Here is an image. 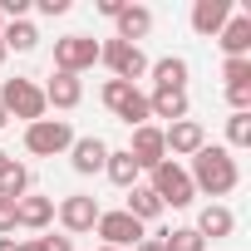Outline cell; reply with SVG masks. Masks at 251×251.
Here are the masks:
<instances>
[{
	"mask_svg": "<svg viewBox=\"0 0 251 251\" xmlns=\"http://www.w3.org/2000/svg\"><path fill=\"white\" fill-rule=\"evenodd\" d=\"M0 45H5V50H20V54H30V50L40 45V30H35L30 20H5V30H0Z\"/></svg>",
	"mask_w": 251,
	"mask_h": 251,
	"instance_id": "cell-23",
	"label": "cell"
},
{
	"mask_svg": "<svg viewBox=\"0 0 251 251\" xmlns=\"http://www.w3.org/2000/svg\"><path fill=\"white\" fill-rule=\"evenodd\" d=\"M50 222H54V197H30V192H25V197L15 202V226H20V231H45Z\"/></svg>",
	"mask_w": 251,
	"mask_h": 251,
	"instance_id": "cell-16",
	"label": "cell"
},
{
	"mask_svg": "<svg viewBox=\"0 0 251 251\" xmlns=\"http://www.w3.org/2000/svg\"><path fill=\"white\" fill-rule=\"evenodd\" d=\"M148 113H153V118H168V123L187 118V113H192L187 89H153V94H148Z\"/></svg>",
	"mask_w": 251,
	"mask_h": 251,
	"instance_id": "cell-18",
	"label": "cell"
},
{
	"mask_svg": "<svg viewBox=\"0 0 251 251\" xmlns=\"http://www.w3.org/2000/svg\"><path fill=\"white\" fill-rule=\"evenodd\" d=\"M69 143H74L69 118H40V123H25V153H35V158H59V153H69Z\"/></svg>",
	"mask_w": 251,
	"mask_h": 251,
	"instance_id": "cell-3",
	"label": "cell"
},
{
	"mask_svg": "<svg viewBox=\"0 0 251 251\" xmlns=\"http://www.w3.org/2000/svg\"><path fill=\"white\" fill-rule=\"evenodd\" d=\"M45 94V108H79V99H84V84H79V74H50V84L40 89Z\"/></svg>",
	"mask_w": 251,
	"mask_h": 251,
	"instance_id": "cell-15",
	"label": "cell"
},
{
	"mask_svg": "<svg viewBox=\"0 0 251 251\" xmlns=\"http://www.w3.org/2000/svg\"><path fill=\"white\" fill-rule=\"evenodd\" d=\"M99 64H108L113 79H123V84H138L148 74V54L138 45H123V40H103L99 45Z\"/></svg>",
	"mask_w": 251,
	"mask_h": 251,
	"instance_id": "cell-6",
	"label": "cell"
},
{
	"mask_svg": "<svg viewBox=\"0 0 251 251\" xmlns=\"http://www.w3.org/2000/svg\"><path fill=\"white\" fill-rule=\"evenodd\" d=\"M133 251H163V236H143V241H138Z\"/></svg>",
	"mask_w": 251,
	"mask_h": 251,
	"instance_id": "cell-32",
	"label": "cell"
},
{
	"mask_svg": "<svg viewBox=\"0 0 251 251\" xmlns=\"http://www.w3.org/2000/svg\"><path fill=\"white\" fill-rule=\"evenodd\" d=\"M40 251H74L69 236H40Z\"/></svg>",
	"mask_w": 251,
	"mask_h": 251,
	"instance_id": "cell-29",
	"label": "cell"
},
{
	"mask_svg": "<svg viewBox=\"0 0 251 251\" xmlns=\"http://www.w3.org/2000/svg\"><path fill=\"white\" fill-rule=\"evenodd\" d=\"M0 30H5V20H0Z\"/></svg>",
	"mask_w": 251,
	"mask_h": 251,
	"instance_id": "cell-38",
	"label": "cell"
},
{
	"mask_svg": "<svg viewBox=\"0 0 251 251\" xmlns=\"http://www.w3.org/2000/svg\"><path fill=\"white\" fill-rule=\"evenodd\" d=\"M231 148H251V113H231L226 118V153Z\"/></svg>",
	"mask_w": 251,
	"mask_h": 251,
	"instance_id": "cell-26",
	"label": "cell"
},
{
	"mask_svg": "<svg viewBox=\"0 0 251 251\" xmlns=\"http://www.w3.org/2000/svg\"><path fill=\"white\" fill-rule=\"evenodd\" d=\"M222 79H226V89L251 84V59H222Z\"/></svg>",
	"mask_w": 251,
	"mask_h": 251,
	"instance_id": "cell-27",
	"label": "cell"
},
{
	"mask_svg": "<svg viewBox=\"0 0 251 251\" xmlns=\"http://www.w3.org/2000/svg\"><path fill=\"white\" fill-rule=\"evenodd\" d=\"M99 212H103V207H99L94 197H84V192H74V197H64V202L54 207V217H59L64 236H84V231H94Z\"/></svg>",
	"mask_w": 251,
	"mask_h": 251,
	"instance_id": "cell-9",
	"label": "cell"
},
{
	"mask_svg": "<svg viewBox=\"0 0 251 251\" xmlns=\"http://www.w3.org/2000/svg\"><path fill=\"white\" fill-rule=\"evenodd\" d=\"M187 177H192V192L226 197V192H236V182H241V168H236V158H231L226 148H217V143H202V148L192 153V168H187Z\"/></svg>",
	"mask_w": 251,
	"mask_h": 251,
	"instance_id": "cell-1",
	"label": "cell"
},
{
	"mask_svg": "<svg viewBox=\"0 0 251 251\" xmlns=\"http://www.w3.org/2000/svg\"><path fill=\"white\" fill-rule=\"evenodd\" d=\"M163 143H168V153H173V163H177V158H192V153L207 143V128H202L197 118H177V123L163 128Z\"/></svg>",
	"mask_w": 251,
	"mask_h": 251,
	"instance_id": "cell-11",
	"label": "cell"
},
{
	"mask_svg": "<svg viewBox=\"0 0 251 251\" xmlns=\"http://www.w3.org/2000/svg\"><path fill=\"white\" fill-rule=\"evenodd\" d=\"M0 251H15V236H0Z\"/></svg>",
	"mask_w": 251,
	"mask_h": 251,
	"instance_id": "cell-34",
	"label": "cell"
},
{
	"mask_svg": "<svg viewBox=\"0 0 251 251\" xmlns=\"http://www.w3.org/2000/svg\"><path fill=\"white\" fill-rule=\"evenodd\" d=\"M103 163H108V143L103 138H74L69 143V168L79 173V177H94V173H103Z\"/></svg>",
	"mask_w": 251,
	"mask_h": 251,
	"instance_id": "cell-12",
	"label": "cell"
},
{
	"mask_svg": "<svg viewBox=\"0 0 251 251\" xmlns=\"http://www.w3.org/2000/svg\"><path fill=\"white\" fill-rule=\"evenodd\" d=\"M148 74H153V89H187V59H177V54L148 64Z\"/></svg>",
	"mask_w": 251,
	"mask_h": 251,
	"instance_id": "cell-22",
	"label": "cell"
},
{
	"mask_svg": "<svg viewBox=\"0 0 251 251\" xmlns=\"http://www.w3.org/2000/svg\"><path fill=\"white\" fill-rule=\"evenodd\" d=\"M25 192H30V168L10 163L5 173H0V197H5V202H20Z\"/></svg>",
	"mask_w": 251,
	"mask_h": 251,
	"instance_id": "cell-24",
	"label": "cell"
},
{
	"mask_svg": "<svg viewBox=\"0 0 251 251\" xmlns=\"http://www.w3.org/2000/svg\"><path fill=\"white\" fill-rule=\"evenodd\" d=\"M217 45H222L226 59H251V15H231V20L222 25Z\"/></svg>",
	"mask_w": 251,
	"mask_h": 251,
	"instance_id": "cell-14",
	"label": "cell"
},
{
	"mask_svg": "<svg viewBox=\"0 0 251 251\" xmlns=\"http://www.w3.org/2000/svg\"><path fill=\"white\" fill-rule=\"evenodd\" d=\"M94 231L103 236V246H118V251H128V246H138V241H143V222H133L123 207H118V212H99Z\"/></svg>",
	"mask_w": 251,
	"mask_h": 251,
	"instance_id": "cell-8",
	"label": "cell"
},
{
	"mask_svg": "<svg viewBox=\"0 0 251 251\" xmlns=\"http://www.w3.org/2000/svg\"><path fill=\"white\" fill-rule=\"evenodd\" d=\"M99 64V40H89V35H64V40H54V69L59 74H84V69H94Z\"/></svg>",
	"mask_w": 251,
	"mask_h": 251,
	"instance_id": "cell-7",
	"label": "cell"
},
{
	"mask_svg": "<svg viewBox=\"0 0 251 251\" xmlns=\"http://www.w3.org/2000/svg\"><path fill=\"white\" fill-rule=\"evenodd\" d=\"M103 20H118V10H123V0H99V5H94Z\"/></svg>",
	"mask_w": 251,
	"mask_h": 251,
	"instance_id": "cell-30",
	"label": "cell"
},
{
	"mask_svg": "<svg viewBox=\"0 0 251 251\" xmlns=\"http://www.w3.org/2000/svg\"><path fill=\"white\" fill-rule=\"evenodd\" d=\"M5 123H10V113H5V108H0V128H5Z\"/></svg>",
	"mask_w": 251,
	"mask_h": 251,
	"instance_id": "cell-35",
	"label": "cell"
},
{
	"mask_svg": "<svg viewBox=\"0 0 251 251\" xmlns=\"http://www.w3.org/2000/svg\"><path fill=\"white\" fill-rule=\"evenodd\" d=\"M192 231H197L202 241H226V236L236 231V217H231V207H222V202H207Z\"/></svg>",
	"mask_w": 251,
	"mask_h": 251,
	"instance_id": "cell-17",
	"label": "cell"
},
{
	"mask_svg": "<svg viewBox=\"0 0 251 251\" xmlns=\"http://www.w3.org/2000/svg\"><path fill=\"white\" fill-rule=\"evenodd\" d=\"M99 251H118V246H99Z\"/></svg>",
	"mask_w": 251,
	"mask_h": 251,
	"instance_id": "cell-37",
	"label": "cell"
},
{
	"mask_svg": "<svg viewBox=\"0 0 251 251\" xmlns=\"http://www.w3.org/2000/svg\"><path fill=\"white\" fill-rule=\"evenodd\" d=\"M148 177H153L148 187H153V197L163 202V212H168V207H192V197H197V192H192V177H187V168H182V163H173V158H168V163H158Z\"/></svg>",
	"mask_w": 251,
	"mask_h": 251,
	"instance_id": "cell-2",
	"label": "cell"
},
{
	"mask_svg": "<svg viewBox=\"0 0 251 251\" xmlns=\"http://www.w3.org/2000/svg\"><path fill=\"white\" fill-rule=\"evenodd\" d=\"M103 103L128 123V128H143V123L153 118V113H148V94H143L138 84H123V79H108V84H103Z\"/></svg>",
	"mask_w": 251,
	"mask_h": 251,
	"instance_id": "cell-5",
	"label": "cell"
},
{
	"mask_svg": "<svg viewBox=\"0 0 251 251\" xmlns=\"http://www.w3.org/2000/svg\"><path fill=\"white\" fill-rule=\"evenodd\" d=\"M5 54H10V50H5V45H0V64H5Z\"/></svg>",
	"mask_w": 251,
	"mask_h": 251,
	"instance_id": "cell-36",
	"label": "cell"
},
{
	"mask_svg": "<svg viewBox=\"0 0 251 251\" xmlns=\"http://www.w3.org/2000/svg\"><path fill=\"white\" fill-rule=\"evenodd\" d=\"M10 163H15V158H10V153H5V148H0V173H5V168H10Z\"/></svg>",
	"mask_w": 251,
	"mask_h": 251,
	"instance_id": "cell-33",
	"label": "cell"
},
{
	"mask_svg": "<svg viewBox=\"0 0 251 251\" xmlns=\"http://www.w3.org/2000/svg\"><path fill=\"white\" fill-rule=\"evenodd\" d=\"M231 15H236L231 0H197V5H192V30H197L202 40H217Z\"/></svg>",
	"mask_w": 251,
	"mask_h": 251,
	"instance_id": "cell-13",
	"label": "cell"
},
{
	"mask_svg": "<svg viewBox=\"0 0 251 251\" xmlns=\"http://www.w3.org/2000/svg\"><path fill=\"white\" fill-rule=\"evenodd\" d=\"M123 212H128L133 222H143V226H148V222H158V217H163V202L153 197V187H148V182H138V187H128V202H123Z\"/></svg>",
	"mask_w": 251,
	"mask_h": 251,
	"instance_id": "cell-20",
	"label": "cell"
},
{
	"mask_svg": "<svg viewBox=\"0 0 251 251\" xmlns=\"http://www.w3.org/2000/svg\"><path fill=\"white\" fill-rule=\"evenodd\" d=\"M103 173H108V182H113V187H123V192H128V187H138V173H143V168L128 158V148H108Z\"/></svg>",
	"mask_w": 251,
	"mask_h": 251,
	"instance_id": "cell-21",
	"label": "cell"
},
{
	"mask_svg": "<svg viewBox=\"0 0 251 251\" xmlns=\"http://www.w3.org/2000/svg\"><path fill=\"white\" fill-rule=\"evenodd\" d=\"M69 0H40V15H64Z\"/></svg>",
	"mask_w": 251,
	"mask_h": 251,
	"instance_id": "cell-31",
	"label": "cell"
},
{
	"mask_svg": "<svg viewBox=\"0 0 251 251\" xmlns=\"http://www.w3.org/2000/svg\"><path fill=\"white\" fill-rule=\"evenodd\" d=\"M113 25H118V35H113V40H123V45H138V40L153 30V10H148V5H123Z\"/></svg>",
	"mask_w": 251,
	"mask_h": 251,
	"instance_id": "cell-19",
	"label": "cell"
},
{
	"mask_svg": "<svg viewBox=\"0 0 251 251\" xmlns=\"http://www.w3.org/2000/svg\"><path fill=\"white\" fill-rule=\"evenodd\" d=\"M0 108L10 118H25V123H40L45 118V94L35 79H5L0 84Z\"/></svg>",
	"mask_w": 251,
	"mask_h": 251,
	"instance_id": "cell-4",
	"label": "cell"
},
{
	"mask_svg": "<svg viewBox=\"0 0 251 251\" xmlns=\"http://www.w3.org/2000/svg\"><path fill=\"white\" fill-rule=\"evenodd\" d=\"M128 158L153 173L158 163H168V143H163V128H153V123H143V128H133V143H128Z\"/></svg>",
	"mask_w": 251,
	"mask_h": 251,
	"instance_id": "cell-10",
	"label": "cell"
},
{
	"mask_svg": "<svg viewBox=\"0 0 251 251\" xmlns=\"http://www.w3.org/2000/svg\"><path fill=\"white\" fill-rule=\"evenodd\" d=\"M163 251H207V241H202L192 226H173V231L163 236Z\"/></svg>",
	"mask_w": 251,
	"mask_h": 251,
	"instance_id": "cell-25",
	"label": "cell"
},
{
	"mask_svg": "<svg viewBox=\"0 0 251 251\" xmlns=\"http://www.w3.org/2000/svg\"><path fill=\"white\" fill-rule=\"evenodd\" d=\"M20 226H15V202H5L0 197V236H15Z\"/></svg>",
	"mask_w": 251,
	"mask_h": 251,
	"instance_id": "cell-28",
	"label": "cell"
}]
</instances>
